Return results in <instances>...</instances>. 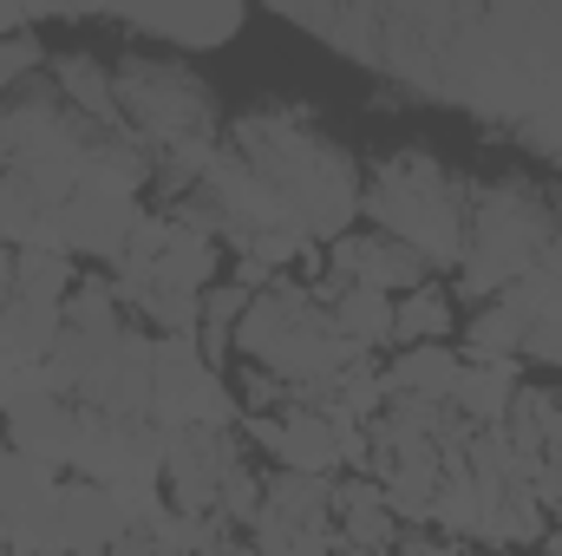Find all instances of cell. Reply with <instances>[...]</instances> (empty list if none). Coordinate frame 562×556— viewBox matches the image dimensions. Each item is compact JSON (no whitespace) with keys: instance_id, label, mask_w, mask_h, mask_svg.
<instances>
[{"instance_id":"6da1fadb","label":"cell","mask_w":562,"mask_h":556,"mask_svg":"<svg viewBox=\"0 0 562 556\" xmlns=\"http://www.w3.org/2000/svg\"><path fill=\"white\" fill-rule=\"evenodd\" d=\"M562 236V210L550 190L504 177L477 190V210L464 216V263H458V294L497 301L510 281L530 276V263Z\"/></svg>"},{"instance_id":"7a4b0ae2","label":"cell","mask_w":562,"mask_h":556,"mask_svg":"<svg viewBox=\"0 0 562 556\" xmlns=\"http://www.w3.org/2000/svg\"><path fill=\"white\" fill-rule=\"evenodd\" d=\"M360 210L380 223V236L419 249L431 269H451L464 263V197L451 184V170L431 157V151H393L373 184L360 190Z\"/></svg>"},{"instance_id":"3957f363","label":"cell","mask_w":562,"mask_h":556,"mask_svg":"<svg viewBox=\"0 0 562 556\" xmlns=\"http://www.w3.org/2000/svg\"><path fill=\"white\" fill-rule=\"evenodd\" d=\"M112 79H119V112L132 119V132L144 144H183V138H210L216 132V92L190 73V66H177V59H125V66H112Z\"/></svg>"},{"instance_id":"277c9868","label":"cell","mask_w":562,"mask_h":556,"mask_svg":"<svg viewBox=\"0 0 562 556\" xmlns=\"http://www.w3.org/2000/svg\"><path fill=\"white\" fill-rule=\"evenodd\" d=\"M243 438L256 452L276 458V471H314V478H334L340 452H334V425L314 407H276V413H243Z\"/></svg>"},{"instance_id":"5b68a950","label":"cell","mask_w":562,"mask_h":556,"mask_svg":"<svg viewBox=\"0 0 562 556\" xmlns=\"http://www.w3.org/2000/svg\"><path fill=\"white\" fill-rule=\"evenodd\" d=\"M327 269L340 281H353V288H380V294H413L431 281V263H425L419 249H406V243H393V236H380V230H367V236H340V243H327Z\"/></svg>"},{"instance_id":"8992f818","label":"cell","mask_w":562,"mask_h":556,"mask_svg":"<svg viewBox=\"0 0 562 556\" xmlns=\"http://www.w3.org/2000/svg\"><path fill=\"white\" fill-rule=\"evenodd\" d=\"M144 210L132 197H112V190H92V184H79L66 203H59V256H125V236H132V223H138Z\"/></svg>"},{"instance_id":"52a82bcc","label":"cell","mask_w":562,"mask_h":556,"mask_svg":"<svg viewBox=\"0 0 562 556\" xmlns=\"http://www.w3.org/2000/svg\"><path fill=\"white\" fill-rule=\"evenodd\" d=\"M0 432H7V452H20V458H33V465H72V438H79V413L59 400V393H20V400H7L0 407Z\"/></svg>"},{"instance_id":"ba28073f","label":"cell","mask_w":562,"mask_h":556,"mask_svg":"<svg viewBox=\"0 0 562 556\" xmlns=\"http://www.w3.org/2000/svg\"><path fill=\"white\" fill-rule=\"evenodd\" d=\"M59 537H66V556H112V544L125 537V518H119L112 491L92 485V478L59 485Z\"/></svg>"},{"instance_id":"9c48e42d","label":"cell","mask_w":562,"mask_h":556,"mask_svg":"<svg viewBox=\"0 0 562 556\" xmlns=\"http://www.w3.org/2000/svg\"><path fill=\"white\" fill-rule=\"evenodd\" d=\"M53 92L66 99V112H79V125L92 132H112L125 112H119V79L112 66H99L92 53H59L53 59Z\"/></svg>"},{"instance_id":"30bf717a","label":"cell","mask_w":562,"mask_h":556,"mask_svg":"<svg viewBox=\"0 0 562 556\" xmlns=\"http://www.w3.org/2000/svg\"><path fill=\"white\" fill-rule=\"evenodd\" d=\"M53 216H59V203H53L26 170L7 164V170H0V243H7V249H13V243H20V249H59V223H53Z\"/></svg>"},{"instance_id":"8fae6325","label":"cell","mask_w":562,"mask_h":556,"mask_svg":"<svg viewBox=\"0 0 562 556\" xmlns=\"http://www.w3.org/2000/svg\"><path fill=\"white\" fill-rule=\"evenodd\" d=\"M243 20H249L243 7H216V13H112L105 26H125V33H138V40H164V46H190V53H203V46L236 40Z\"/></svg>"},{"instance_id":"7c38bea8","label":"cell","mask_w":562,"mask_h":556,"mask_svg":"<svg viewBox=\"0 0 562 556\" xmlns=\"http://www.w3.org/2000/svg\"><path fill=\"white\" fill-rule=\"evenodd\" d=\"M458 374H464V354L451 341H438V347H400L393 367H380L386 400H445V407H451Z\"/></svg>"},{"instance_id":"4fadbf2b","label":"cell","mask_w":562,"mask_h":556,"mask_svg":"<svg viewBox=\"0 0 562 556\" xmlns=\"http://www.w3.org/2000/svg\"><path fill=\"white\" fill-rule=\"evenodd\" d=\"M517 387H524V360H464V374L451 387V413L471 419L477 432L484 425H504Z\"/></svg>"},{"instance_id":"5bb4252c","label":"cell","mask_w":562,"mask_h":556,"mask_svg":"<svg viewBox=\"0 0 562 556\" xmlns=\"http://www.w3.org/2000/svg\"><path fill=\"white\" fill-rule=\"evenodd\" d=\"M504 438L517 445V458H557V452H562L557 387H517L510 419H504Z\"/></svg>"},{"instance_id":"9a60e30c","label":"cell","mask_w":562,"mask_h":556,"mask_svg":"<svg viewBox=\"0 0 562 556\" xmlns=\"http://www.w3.org/2000/svg\"><path fill=\"white\" fill-rule=\"evenodd\" d=\"M451 327H458V301L445 281H425L393 301V347H438L451 341Z\"/></svg>"},{"instance_id":"2e32d148","label":"cell","mask_w":562,"mask_h":556,"mask_svg":"<svg viewBox=\"0 0 562 556\" xmlns=\"http://www.w3.org/2000/svg\"><path fill=\"white\" fill-rule=\"evenodd\" d=\"M327 321H334V334H340L353 354H373V347L393 341V294H380V288H353V281H347V288L334 294Z\"/></svg>"},{"instance_id":"e0dca14e","label":"cell","mask_w":562,"mask_h":556,"mask_svg":"<svg viewBox=\"0 0 562 556\" xmlns=\"http://www.w3.org/2000/svg\"><path fill=\"white\" fill-rule=\"evenodd\" d=\"M216 263H223V243H216V236H196V230H183V223L170 216V243H164V256L150 263V276L164 281V288L203 294V288L216 281Z\"/></svg>"},{"instance_id":"ac0fdd59","label":"cell","mask_w":562,"mask_h":556,"mask_svg":"<svg viewBox=\"0 0 562 556\" xmlns=\"http://www.w3.org/2000/svg\"><path fill=\"white\" fill-rule=\"evenodd\" d=\"M249 544L262 556H334L340 551V531H334V518H281L262 504V518L249 524Z\"/></svg>"},{"instance_id":"d6986e66","label":"cell","mask_w":562,"mask_h":556,"mask_svg":"<svg viewBox=\"0 0 562 556\" xmlns=\"http://www.w3.org/2000/svg\"><path fill=\"white\" fill-rule=\"evenodd\" d=\"M524 334L530 321L510 301H484L477 314H464V360H524Z\"/></svg>"},{"instance_id":"ffe728a7","label":"cell","mask_w":562,"mask_h":556,"mask_svg":"<svg viewBox=\"0 0 562 556\" xmlns=\"http://www.w3.org/2000/svg\"><path fill=\"white\" fill-rule=\"evenodd\" d=\"M66 327H72V334H92V341H105V334L125 327V301H119L112 276H79L72 281V294H66Z\"/></svg>"},{"instance_id":"44dd1931","label":"cell","mask_w":562,"mask_h":556,"mask_svg":"<svg viewBox=\"0 0 562 556\" xmlns=\"http://www.w3.org/2000/svg\"><path fill=\"white\" fill-rule=\"evenodd\" d=\"M262 504L281 518H334V478H314V471H262Z\"/></svg>"},{"instance_id":"7402d4cb","label":"cell","mask_w":562,"mask_h":556,"mask_svg":"<svg viewBox=\"0 0 562 556\" xmlns=\"http://www.w3.org/2000/svg\"><path fill=\"white\" fill-rule=\"evenodd\" d=\"M72 256H59V249H20L13 256V294H33V301H59L66 308V294H72Z\"/></svg>"},{"instance_id":"603a6c76","label":"cell","mask_w":562,"mask_h":556,"mask_svg":"<svg viewBox=\"0 0 562 556\" xmlns=\"http://www.w3.org/2000/svg\"><path fill=\"white\" fill-rule=\"evenodd\" d=\"M216 518L223 524H256L262 518V471H249V465H236L229 478H223V491H216Z\"/></svg>"},{"instance_id":"cb8c5ba5","label":"cell","mask_w":562,"mask_h":556,"mask_svg":"<svg viewBox=\"0 0 562 556\" xmlns=\"http://www.w3.org/2000/svg\"><path fill=\"white\" fill-rule=\"evenodd\" d=\"M236 407L243 413H276V407H288V387L269 367H236Z\"/></svg>"},{"instance_id":"d4e9b609","label":"cell","mask_w":562,"mask_h":556,"mask_svg":"<svg viewBox=\"0 0 562 556\" xmlns=\"http://www.w3.org/2000/svg\"><path fill=\"white\" fill-rule=\"evenodd\" d=\"M46 59V46H40V33H13V40H0V92L13 86L20 92V79L33 73Z\"/></svg>"},{"instance_id":"484cf974","label":"cell","mask_w":562,"mask_h":556,"mask_svg":"<svg viewBox=\"0 0 562 556\" xmlns=\"http://www.w3.org/2000/svg\"><path fill=\"white\" fill-rule=\"evenodd\" d=\"M524 485H530V498L543 504V518L562 511V458H524Z\"/></svg>"},{"instance_id":"4316f807","label":"cell","mask_w":562,"mask_h":556,"mask_svg":"<svg viewBox=\"0 0 562 556\" xmlns=\"http://www.w3.org/2000/svg\"><path fill=\"white\" fill-rule=\"evenodd\" d=\"M393 556H464V544H458V537H438V531H425V524H406L400 544H393Z\"/></svg>"},{"instance_id":"83f0119b","label":"cell","mask_w":562,"mask_h":556,"mask_svg":"<svg viewBox=\"0 0 562 556\" xmlns=\"http://www.w3.org/2000/svg\"><path fill=\"white\" fill-rule=\"evenodd\" d=\"M112 556H170V551H164V544H157L150 531H125V537L112 544Z\"/></svg>"},{"instance_id":"f1b7e54d","label":"cell","mask_w":562,"mask_h":556,"mask_svg":"<svg viewBox=\"0 0 562 556\" xmlns=\"http://www.w3.org/2000/svg\"><path fill=\"white\" fill-rule=\"evenodd\" d=\"M7 294H13V249L0 243V301H7Z\"/></svg>"},{"instance_id":"f546056e","label":"cell","mask_w":562,"mask_h":556,"mask_svg":"<svg viewBox=\"0 0 562 556\" xmlns=\"http://www.w3.org/2000/svg\"><path fill=\"white\" fill-rule=\"evenodd\" d=\"M216 556H262V551H256L249 537H229V544H223V551H216Z\"/></svg>"},{"instance_id":"4dcf8cb0","label":"cell","mask_w":562,"mask_h":556,"mask_svg":"<svg viewBox=\"0 0 562 556\" xmlns=\"http://www.w3.org/2000/svg\"><path fill=\"white\" fill-rule=\"evenodd\" d=\"M0 556H13V531H7V518H0Z\"/></svg>"},{"instance_id":"1f68e13d","label":"cell","mask_w":562,"mask_h":556,"mask_svg":"<svg viewBox=\"0 0 562 556\" xmlns=\"http://www.w3.org/2000/svg\"><path fill=\"white\" fill-rule=\"evenodd\" d=\"M464 556H510V551H464Z\"/></svg>"},{"instance_id":"d6a6232c","label":"cell","mask_w":562,"mask_h":556,"mask_svg":"<svg viewBox=\"0 0 562 556\" xmlns=\"http://www.w3.org/2000/svg\"><path fill=\"white\" fill-rule=\"evenodd\" d=\"M0 452H7V432H0Z\"/></svg>"},{"instance_id":"836d02e7","label":"cell","mask_w":562,"mask_h":556,"mask_svg":"<svg viewBox=\"0 0 562 556\" xmlns=\"http://www.w3.org/2000/svg\"><path fill=\"white\" fill-rule=\"evenodd\" d=\"M557 407H562V387H557Z\"/></svg>"},{"instance_id":"e575fe53","label":"cell","mask_w":562,"mask_h":556,"mask_svg":"<svg viewBox=\"0 0 562 556\" xmlns=\"http://www.w3.org/2000/svg\"><path fill=\"white\" fill-rule=\"evenodd\" d=\"M524 556H537V551H524Z\"/></svg>"},{"instance_id":"d590c367","label":"cell","mask_w":562,"mask_h":556,"mask_svg":"<svg viewBox=\"0 0 562 556\" xmlns=\"http://www.w3.org/2000/svg\"><path fill=\"white\" fill-rule=\"evenodd\" d=\"M557 458H562V452H557Z\"/></svg>"}]
</instances>
